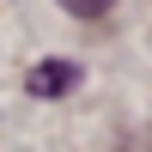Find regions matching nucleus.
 Instances as JSON below:
<instances>
[{
    "mask_svg": "<svg viewBox=\"0 0 152 152\" xmlns=\"http://www.w3.org/2000/svg\"><path fill=\"white\" fill-rule=\"evenodd\" d=\"M61 6H67L73 18H104V12L116 6V0H61Z\"/></svg>",
    "mask_w": 152,
    "mask_h": 152,
    "instance_id": "f03ea898",
    "label": "nucleus"
},
{
    "mask_svg": "<svg viewBox=\"0 0 152 152\" xmlns=\"http://www.w3.org/2000/svg\"><path fill=\"white\" fill-rule=\"evenodd\" d=\"M24 85H31V97H61V91L79 85V67L73 61H43V67L24 73Z\"/></svg>",
    "mask_w": 152,
    "mask_h": 152,
    "instance_id": "f257e3e1",
    "label": "nucleus"
}]
</instances>
